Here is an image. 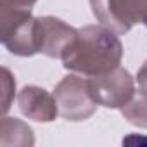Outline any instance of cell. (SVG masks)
Instances as JSON below:
<instances>
[{"mask_svg":"<svg viewBox=\"0 0 147 147\" xmlns=\"http://www.w3.org/2000/svg\"><path fill=\"white\" fill-rule=\"evenodd\" d=\"M123 45L114 31L106 26L88 24L78 28V36L62 57V66L69 71L92 78L119 66Z\"/></svg>","mask_w":147,"mask_h":147,"instance_id":"6da1fadb","label":"cell"},{"mask_svg":"<svg viewBox=\"0 0 147 147\" xmlns=\"http://www.w3.org/2000/svg\"><path fill=\"white\" fill-rule=\"evenodd\" d=\"M38 18L28 11H0V40L4 47L19 57L38 54Z\"/></svg>","mask_w":147,"mask_h":147,"instance_id":"7a4b0ae2","label":"cell"},{"mask_svg":"<svg viewBox=\"0 0 147 147\" xmlns=\"http://www.w3.org/2000/svg\"><path fill=\"white\" fill-rule=\"evenodd\" d=\"M54 97L59 107V116L67 121H85L99 106L90 95L88 82L76 75L64 76L54 88Z\"/></svg>","mask_w":147,"mask_h":147,"instance_id":"3957f363","label":"cell"},{"mask_svg":"<svg viewBox=\"0 0 147 147\" xmlns=\"http://www.w3.org/2000/svg\"><path fill=\"white\" fill-rule=\"evenodd\" d=\"M90 7L102 26L123 35L144 21L147 0H90Z\"/></svg>","mask_w":147,"mask_h":147,"instance_id":"277c9868","label":"cell"},{"mask_svg":"<svg viewBox=\"0 0 147 147\" xmlns=\"http://www.w3.org/2000/svg\"><path fill=\"white\" fill-rule=\"evenodd\" d=\"M92 99L107 109H121L135 94V82L121 66L100 76L87 78Z\"/></svg>","mask_w":147,"mask_h":147,"instance_id":"5b68a950","label":"cell"},{"mask_svg":"<svg viewBox=\"0 0 147 147\" xmlns=\"http://www.w3.org/2000/svg\"><path fill=\"white\" fill-rule=\"evenodd\" d=\"M36 35H38V54H43L52 59H62L64 54L75 43L78 30L57 18L43 16L38 18Z\"/></svg>","mask_w":147,"mask_h":147,"instance_id":"8992f818","label":"cell"},{"mask_svg":"<svg viewBox=\"0 0 147 147\" xmlns=\"http://www.w3.org/2000/svg\"><path fill=\"white\" fill-rule=\"evenodd\" d=\"M18 106L28 119L38 121V123H50L59 114L55 97L50 95L45 88L36 85H26L19 92Z\"/></svg>","mask_w":147,"mask_h":147,"instance_id":"52a82bcc","label":"cell"},{"mask_svg":"<svg viewBox=\"0 0 147 147\" xmlns=\"http://www.w3.org/2000/svg\"><path fill=\"white\" fill-rule=\"evenodd\" d=\"M0 142L2 145H33V130L21 119L2 118L0 125Z\"/></svg>","mask_w":147,"mask_h":147,"instance_id":"ba28073f","label":"cell"},{"mask_svg":"<svg viewBox=\"0 0 147 147\" xmlns=\"http://www.w3.org/2000/svg\"><path fill=\"white\" fill-rule=\"evenodd\" d=\"M123 118L138 126V128H147V94L138 90L133 94V97L121 107Z\"/></svg>","mask_w":147,"mask_h":147,"instance_id":"9c48e42d","label":"cell"},{"mask_svg":"<svg viewBox=\"0 0 147 147\" xmlns=\"http://www.w3.org/2000/svg\"><path fill=\"white\" fill-rule=\"evenodd\" d=\"M2 90H4V95H2V113L5 114L11 107V102H12V95L16 92V80L12 76V73L4 66L2 67Z\"/></svg>","mask_w":147,"mask_h":147,"instance_id":"30bf717a","label":"cell"},{"mask_svg":"<svg viewBox=\"0 0 147 147\" xmlns=\"http://www.w3.org/2000/svg\"><path fill=\"white\" fill-rule=\"evenodd\" d=\"M36 0H0V11H28L31 12Z\"/></svg>","mask_w":147,"mask_h":147,"instance_id":"8fae6325","label":"cell"},{"mask_svg":"<svg viewBox=\"0 0 147 147\" xmlns=\"http://www.w3.org/2000/svg\"><path fill=\"white\" fill-rule=\"evenodd\" d=\"M137 82H138L140 90L147 94V61L142 64V67H140L138 73H137Z\"/></svg>","mask_w":147,"mask_h":147,"instance_id":"7c38bea8","label":"cell"},{"mask_svg":"<svg viewBox=\"0 0 147 147\" xmlns=\"http://www.w3.org/2000/svg\"><path fill=\"white\" fill-rule=\"evenodd\" d=\"M142 23H144V24L147 26V12H145V16H144V21H142Z\"/></svg>","mask_w":147,"mask_h":147,"instance_id":"4fadbf2b","label":"cell"}]
</instances>
